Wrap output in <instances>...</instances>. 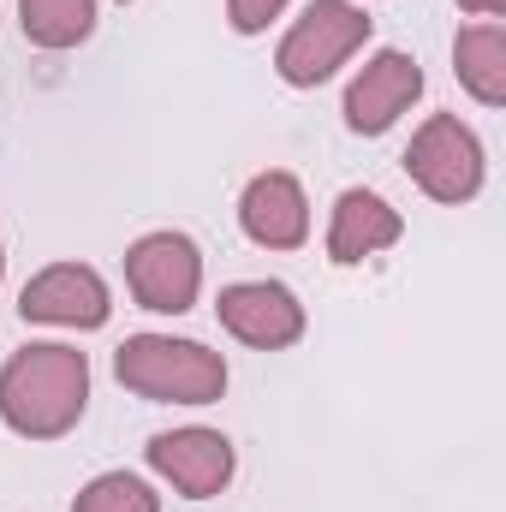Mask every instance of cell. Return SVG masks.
<instances>
[{
	"instance_id": "obj_1",
	"label": "cell",
	"mask_w": 506,
	"mask_h": 512,
	"mask_svg": "<svg viewBox=\"0 0 506 512\" xmlns=\"http://www.w3.org/2000/svg\"><path fill=\"white\" fill-rule=\"evenodd\" d=\"M90 411V358L66 340H30L0 364V423L18 441H60Z\"/></svg>"
},
{
	"instance_id": "obj_16",
	"label": "cell",
	"mask_w": 506,
	"mask_h": 512,
	"mask_svg": "<svg viewBox=\"0 0 506 512\" xmlns=\"http://www.w3.org/2000/svg\"><path fill=\"white\" fill-rule=\"evenodd\" d=\"M465 12H477V18H501L506 12V0H459Z\"/></svg>"
},
{
	"instance_id": "obj_12",
	"label": "cell",
	"mask_w": 506,
	"mask_h": 512,
	"mask_svg": "<svg viewBox=\"0 0 506 512\" xmlns=\"http://www.w3.org/2000/svg\"><path fill=\"white\" fill-rule=\"evenodd\" d=\"M453 72L477 108H506V24L483 18L453 36Z\"/></svg>"
},
{
	"instance_id": "obj_18",
	"label": "cell",
	"mask_w": 506,
	"mask_h": 512,
	"mask_svg": "<svg viewBox=\"0 0 506 512\" xmlns=\"http://www.w3.org/2000/svg\"><path fill=\"white\" fill-rule=\"evenodd\" d=\"M120 6H131V0H120Z\"/></svg>"
},
{
	"instance_id": "obj_11",
	"label": "cell",
	"mask_w": 506,
	"mask_h": 512,
	"mask_svg": "<svg viewBox=\"0 0 506 512\" xmlns=\"http://www.w3.org/2000/svg\"><path fill=\"white\" fill-rule=\"evenodd\" d=\"M399 239H405V215L381 191L352 185V191L334 197V215H328V262L334 268H358L370 256L393 251Z\"/></svg>"
},
{
	"instance_id": "obj_7",
	"label": "cell",
	"mask_w": 506,
	"mask_h": 512,
	"mask_svg": "<svg viewBox=\"0 0 506 512\" xmlns=\"http://www.w3.org/2000/svg\"><path fill=\"white\" fill-rule=\"evenodd\" d=\"M18 316H24V322H42V328L96 334V328H108V316H114V292H108V280H102L90 262H54V268H42V274L24 280Z\"/></svg>"
},
{
	"instance_id": "obj_8",
	"label": "cell",
	"mask_w": 506,
	"mask_h": 512,
	"mask_svg": "<svg viewBox=\"0 0 506 512\" xmlns=\"http://www.w3.org/2000/svg\"><path fill=\"white\" fill-rule=\"evenodd\" d=\"M215 316L251 352H286L310 328V316H304V304H298V292L286 280H233V286H221Z\"/></svg>"
},
{
	"instance_id": "obj_10",
	"label": "cell",
	"mask_w": 506,
	"mask_h": 512,
	"mask_svg": "<svg viewBox=\"0 0 506 512\" xmlns=\"http://www.w3.org/2000/svg\"><path fill=\"white\" fill-rule=\"evenodd\" d=\"M239 227L262 251H298L310 239V197L292 173L268 167L239 191Z\"/></svg>"
},
{
	"instance_id": "obj_6",
	"label": "cell",
	"mask_w": 506,
	"mask_h": 512,
	"mask_svg": "<svg viewBox=\"0 0 506 512\" xmlns=\"http://www.w3.org/2000/svg\"><path fill=\"white\" fill-rule=\"evenodd\" d=\"M143 459H149V471H155L167 489H179L185 501H215V495L233 483V471H239L233 441H227L221 429H203V423L149 435Z\"/></svg>"
},
{
	"instance_id": "obj_15",
	"label": "cell",
	"mask_w": 506,
	"mask_h": 512,
	"mask_svg": "<svg viewBox=\"0 0 506 512\" xmlns=\"http://www.w3.org/2000/svg\"><path fill=\"white\" fill-rule=\"evenodd\" d=\"M286 6H292V0H227V24H233L239 36H262Z\"/></svg>"
},
{
	"instance_id": "obj_2",
	"label": "cell",
	"mask_w": 506,
	"mask_h": 512,
	"mask_svg": "<svg viewBox=\"0 0 506 512\" xmlns=\"http://www.w3.org/2000/svg\"><path fill=\"white\" fill-rule=\"evenodd\" d=\"M114 376L149 405H215L227 393V358L179 334H131L114 352Z\"/></svg>"
},
{
	"instance_id": "obj_5",
	"label": "cell",
	"mask_w": 506,
	"mask_h": 512,
	"mask_svg": "<svg viewBox=\"0 0 506 512\" xmlns=\"http://www.w3.org/2000/svg\"><path fill=\"white\" fill-rule=\"evenodd\" d=\"M126 286L131 298L143 310H155V316L197 310V298H203V251H197V239L173 233V227L143 233L126 251Z\"/></svg>"
},
{
	"instance_id": "obj_4",
	"label": "cell",
	"mask_w": 506,
	"mask_h": 512,
	"mask_svg": "<svg viewBox=\"0 0 506 512\" xmlns=\"http://www.w3.org/2000/svg\"><path fill=\"white\" fill-rule=\"evenodd\" d=\"M405 173L411 185L429 197V203H471L489 179V155H483V137L465 126L459 114H429L423 126L411 131L405 143Z\"/></svg>"
},
{
	"instance_id": "obj_14",
	"label": "cell",
	"mask_w": 506,
	"mask_h": 512,
	"mask_svg": "<svg viewBox=\"0 0 506 512\" xmlns=\"http://www.w3.org/2000/svg\"><path fill=\"white\" fill-rule=\"evenodd\" d=\"M72 512H161V495L131 471H102L78 489Z\"/></svg>"
},
{
	"instance_id": "obj_13",
	"label": "cell",
	"mask_w": 506,
	"mask_h": 512,
	"mask_svg": "<svg viewBox=\"0 0 506 512\" xmlns=\"http://www.w3.org/2000/svg\"><path fill=\"white\" fill-rule=\"evenodd\" d=\"M18 30L30 48L66 54L96 36V0H18Z\"/></svg>"
},
{
	"instance_id": "obj_3",
	"label": "cell",
	"mask_w": 506,
	"mask_h": 512,
	"mask_svg": "<svg viewBox=\"0 0 506 512\" xmlns=\"http://www.w3.org/2000/svg\"><path fill=\"white\" fill-rule=\"evenodd\" d=\"M370 30H376V18H370L358 0H310V6L292 18V30L280 36V48H274L280 84H292V90L328 84V78L370 42Z\"/></svg>"
},
{
	"instance_id": "obj_17",
	"label": "cell",
	"mask_w": 506,
	"mask_h": 512,
	"mask_svg": "<svg viewBox=\"0 0 506 512\" xmlns=\"http://www.w3.org/2000/svg\"><path fill=\"white\" fill-rule=\"evenodd\" d=\"M0 280H6V245H0Z\"/></svg>"
},
{
	"instance_id": "obj_9",
	"label": "cell",
	"mask_w": 506,
	"mask_h": 512,
	"mask_svg": "<svg viewBox=\"0 0 506 512\" xmlns=\"http://www.w3.org/2000/svg\"><path fill=\"white\" fill-rule=\"evenodd\" d=\"M417 96H423V66H417V54H405V48H376V54L358 66V78L346 84V102H340L346 131H352V137H381L387 126H399V114H405Z\"/></svg>"
}]
</instances>
